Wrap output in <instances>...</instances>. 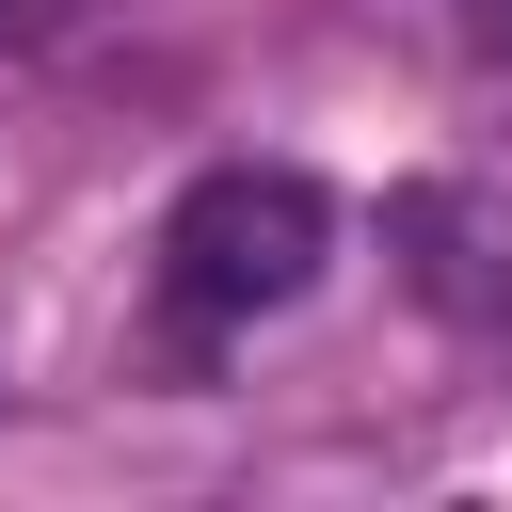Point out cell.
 Here are the masks:
<instances>
[{
    "instance_id": "6da1fadb",
    "label": "cell",
    "mask_w": 512,
    "mask_h": 512,
    "mask_svg": "<svg viewBox=\"0 0 512 512\" xmlns=\"http://www.w3.org/2000/svg\"><path fill=\"white\" fill-rule=\"evenodd\" d=\"M320 256H336V192L304 160H208L160 224V288L192 320H272L320 288Z\"/></svg>"
},
{
    "instance_id": "7a4b0ae2",
    "label": "cell",
    "mask_w": 512,
    "mask_h": 512,
    "mask_svg": "<svg viewBox=\"0 0 512 512\" xmlns=\"http://www.w3.org/2000/svg\"><path fill=\"white\" fill-rule=\"evenodd\" d=\"M480 48H496V64H512V0H480Z\"/></svg>"
}]
</instances>
